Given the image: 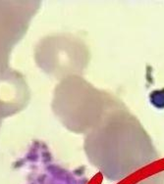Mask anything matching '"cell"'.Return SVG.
<instances>
[{"label": "cell", "instance_id": "obj_1", "mask_svg": "<svg viewBox=\"0 0 164 184\" xmlns=\"http://www.w3.org/2000/svg\"><path fill=\"white\" fill-rule=\"evenodd\" d=\"M84 150L91 165L112 179L125 177L158 159L147 131L122 101L85 135Z\"/></svg>", "mask_w": 164, "mask_h": 184}, {"label": "cell", "instance_id": "obj_3", "mask_svg": "<svg viewBox=\"0 0 164 184\" xmlns=\"http://www.w3.org/2000/svg\"><path fill=\"white\" fill-rule=\"evenodd\" d=\"M37 64L43 72L62 80L81 75L87 70L91 53L81 38L68 33H58L43 38L36 50Z\"/></svg>", "mask_w": 164, "mask_h": 184}, {"label": "cell", "instance_id": "obj_2", "mask_svg": "<svg viewBox=\"0 0 164 184\" xmlns=\"http://www.w3.org/2000/svg\"><path fill=\"white\" fill-rule=\"evenodd\" d=\"M121 100L101 90L81 75L66 77L57 84L52 111L68 130L87 135Z\"/></svg>", "mask_w": 164, "mask_h": 184}]
</instances>
